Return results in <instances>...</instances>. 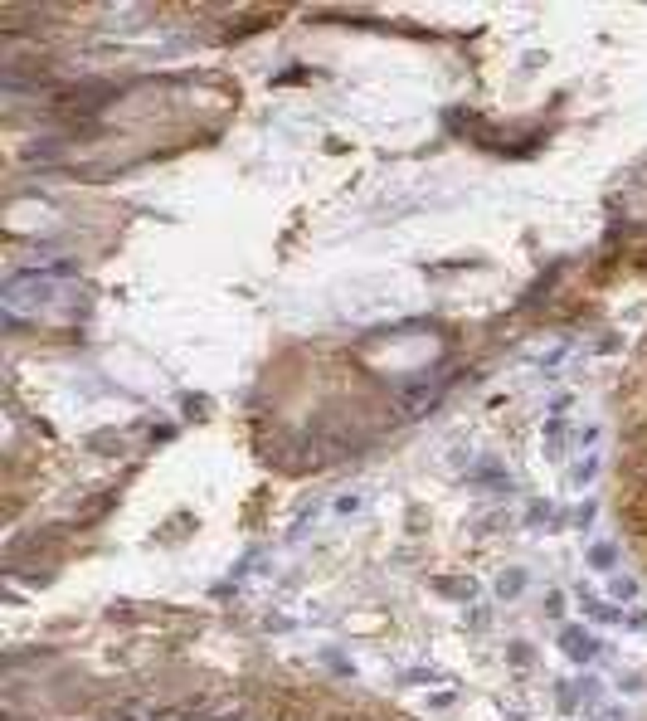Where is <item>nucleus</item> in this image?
Masks as SVG:
<instances>
[{"label":"nucleus","instance_id":"nucleus-1","mask_svg":"<svg viewBox=\"0 0 647 721\" xmlns=\"http://www.w3.org/2000/svg\"><path fill=\"white\" fill-rule=\"evenodd\" d=\"M560 648H565L569 663H593V658L603 653V643H598L589 629H579V624H565V629H560Z\"/></svg>","mask_w":647,"mask_h":721},{"label":"nucleus","instance_id":"nucleus-2","mask_svg":"<svg viewBox=\"0 0 647 721\" xmlns=\"http://www.w3.org/2000/svg\"><path fill=\"white\" fill-rule=\"evenodd\" d=\"M598 463H603L598 453H589L584 463H574V468H569V488H589L593 478H598Z\"/></svg>","mask_w":647,"mask_h":721},{"label":"nucleus","instance_id":"nucleus-3","mask_svg":"<svg viewBox=\"0 0 647 721\" xmlns=\"http://www.w3.org/2000/svg\"><path fill=\"white\" fill-rule=\"evenodd\" d=\"M608 595H613V600H623V605H633V600L643 595V585L633 580V575H613V585H608Z\"/></svg>","mask_w":647,"mask_h":721},{"label":"nucleus","instance_id":"nucleus-4","mask_svg":"<svg viewBox=\"0 0 647 721\" xmlns=\"http://www.w3.org/2000/svg\"><path fill=\"white\" fill-rule=\"evenodd\" d=\"M589 565L593 570H613V565H618V551H613L608 541H598V546H589Z\"/></svg>","mask_w":647,"mask_h":721},{"label":"nucleus","instance_id":"nucleus-5","mask_svg":"<svg viewBox=\"0 0 647 721\" xmlns=\"http://www.w3.org/2000/svg\"><path fill=\"white\" fill-rule=\"evenodd\" d=\"M521 590H526V570H506V575L496 580V595H501V600H516Z\"/></svg>","mask_w":647,"mask_h":721},{"label":"nucleus","instance_id":"nucleus-6","mask_svg":"<svg viewBox=\"0 0 647 721\" xmlns=\"http://www.w3.org/2000/svg\"><path fill=\"white\" fill-rule=\"evenodd\" d=\"M429 682H443L438 667H409L404 672V687H429Z\"/></svg>","mask_w":647,"mask_h":721},{"label":"nucleus","instance_id":"nucleus-7","mask_svg":"<svg viewBox=\"0 0 647 721\" xmlns=\"http://www.w3.org/2000/svg\"><path fill=\"white\" fill-rule=\"evenodd\" d=\"M526 522L540 531V522H560V512H555L550 502H531V507H526Z\"/></svg>","mask_w":647,"mask_h":721},{"label":"nucleus","instance_id":"nucleus-8","mask_svg":"<svg viewBox=\"0 0 647 721\" xmlns=\"http://www.w3.org/2000/svg\"><path fill=\"white\" fill-rule=\"evenodd\" d=\"M433 590H443V595H458V600H472V595H477V585H472V580H467V585H462V580H433Z\"/></svg>","mask_w":647,"mask_h":721},{"label":"nucleus","instance_id":"nucleus-9","mask_svg":"<svg viewBox=\"0 0 647 721\" xmlns=\"http://www.w3.org/2000/svg\"><path fill=\"white\" fill-rule=\"evenodd\" d=\"M545 614H550V619H560V614H565V595H560V590H550V595H545Z\"/></svg>","mask_w":647,"mask_h":721},{"label":"nucleus","instance_id":"nucleus-10","mask_svg":"<svg viewBox=\"0 0 647 721\" xmlns=\"http://www.w3.org/2000/svg\"><path fill=\"white\" fill-rule=\"evenodd\" d=\"M506 658H511L516 667H526V663H531V648H526V643H511V648H506Z\"/></svg>","mask_w":647,"mask_h":721},{"label":"nucleus","instance_id":"nucleus-11","mask_svg":"<svg viewBox=\"0 0 647 721\" xmlns=\"http://www.w3.org/2000/svg\"><path fill=\"white\" fill-rule=\"evenodd\" d=\"M593 512H598V507H593V502H584V507L574 512V527H589V522H593Z\"/></svg>","mask_w":647,"mask_h":721},{"label":"nucleus","instance_id":"nucleus-12","mask_svg":"<svg viewBox=\"0 0 647 721\" xmlns=\"http://www.w3.org/2000/svg\"><path fill=\"white\" fill-rule=\"evenodd\" d=\"M506 721H526V717H506Z\"/></svg>","mask_w":647,"mask_h":721}]
</instances>
